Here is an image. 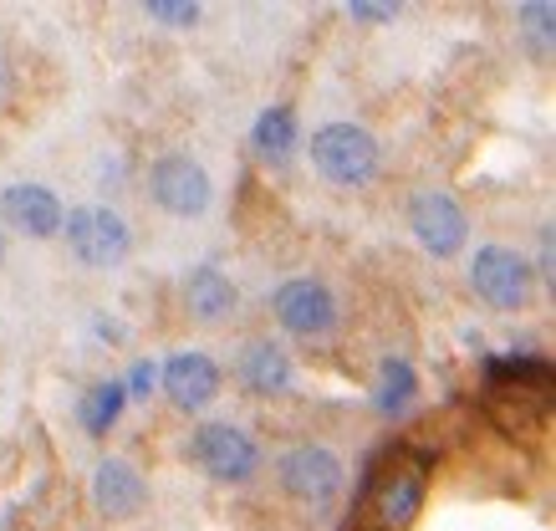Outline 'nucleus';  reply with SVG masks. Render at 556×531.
Masks as SVG:
<instances>
[{
    "instance_id": "obj_1",
    "label": "nucleus",
    "mask_w": 556,
    "mask_h": 531,
    "mask_svg": "<svg viewBox=\"0 0 556 531\" xmlns=\"http://www.w3.org/2000/svg\"><path fill=\"white\" fill-rule=\"evenodd\" d=\"M424 491H429V455L393 445V450H378L368 460L363 485H357V506L368 501L372 531H404L419 516Z\"/></svg>"
},
{
    "instance_id": "obj_2",
    "label": "nucleus",
    "mask_w": 556,
    "mask_h": 531,
    "mask_svg": "<svg viewBox=\"0 0 556 531\" xmlns=\"http://www.w3.org/2000/svg\"><path fill=\"white\" fill-rule=\"evenodd\" d=\"M312 164H317L321 179H332L342 189H357L378 174V143L357 123H327L312 138Z\"/></svg>"
},
{
    "instance_id": "obj_3",
    "label": "nucleus",
    "mask_w": 556,
    "mask_h": 531,
    "mask_svg": "<svg viewBox=\"0 0 556 531\" xmlns=\"http://www.w3.org/2000/svg\"><path fill=\"white\" fill-rule=\"evenodd\" d=\"M67 220V240H72V256L92 266V271H108V266H118L128 256V245H134V230L123 220L118 210L108 205H83L62 215Z\"/></svg>"
},
{
    "instance_id": "obj_4",
    "label": "nucleus",
    "mask_w": 556,
    "mask_h": 531,
    "mask_svg": "<svg viewBox=\"0 0 556 531\" xmlns=\"http://www.w3.org/2000/svg\"><path fill=\"white\" fill-rule=\"evenodd\" d=\"M470 281H475V292L485 296V307L521 312L536 276H531V261L516 256L510 245H485V251H475V261H470Z\"/></svg>"
},
{
    "instance_id": "obj_5",
    "label": "nucleus",
    "mask_w": 556,
    "mask_h": 531,
    "mask_svg": "<svg viewBox=\"0 0 556 531\" xmlns=\"http://www.w3.org/2000/svg\"><path fill=\"white\" fill-rule=\"evenodd\" d=\"M149 194H153V205L164 210V215H179V220L204 215L210 200H215L210 174H204L194 159H185V154H169V159H159V164H153L149 169Z\"/></svg>"
},
{
    "instance_id": "obj_6",
    "label": "nucleus",
    "mask_w": 556,
    "mask_h": 531,
    "mask_svg": "<svg viewBox=\"0 0 556 531\" xmlns=\"http://www.w3.org/2000/svg\"><path fill=\"white\" fill-rule=\"evenodd\" d=\"M408 225H414V240H419L429 256H455L459 245L470 240V215H465V205H459L455 194H444V189L414 194Z\"/></svg>"
},
{
    "instance_id": "obj_7",
    "label": "nucleus",
    "mask_w": 556,
    "mask_h": 531,
    "mask_svg": "<svg viewBox=\"0 0 556 531\" xmlns=\"http://www.w3.org/2000/svg\"><path fill=\"white\" fill-rule=\"evenodd\" d=\"M194 460L215 480H225V485H240V480L255 476L261 450H255V440L240 425H200V434H194Z\"/></svg>"
},
{
    "instance_id": "obj_8",
    "label": "nucleus",
    "mask_w": 556,
    "mask_h": 531,
    "mask_svg": "<svg viewBox=\"0 0 556 531\" xmlns=\"http://www.w3.org/2000/svg\"><path fill=\"white\" fill-rule=\"evenodd\" d=\"M270 307H276V323L296 332V338H321L327 327L338 323V302L332 292L312 281V276H296V281H281L276 296H270Z\"/></svg>"
},
{
    "instance_id": "obj_9",
    "label": "nucleus",
    "mask_w": 556,
    "mask_h": 531,
    "mask_svg": "<svg viewBox=\"0 0 556 531\" xmlns=\"http://www.w3.org/2000/svg\"><path fill=\"white\" fill-rule=\"evenodd\" d=\"M281 485H287V496L306 501V506H327L342 491V460L321 445L291 450L281 455Z\"/></svg>"
},
{
    "instance_id": "obj_10",
    "label": "nucleus",
    "mask_w": 556,
    "mask_h": 531,
    "mask_svg": "<svg viewBox=\"0 0 556 531\" xmlns=\"http://www.w3.org/2000/svg\"><path fill=\"white\" fill-rule=\"evenodd\" d=\"M0 215H5L11 230L31 240H47L62 230V205H56V194L47 185H11L0 194Z\"/></svg>"
},
{
    "instance_id": "obj_11",
    "label": "nucleus",
    "mask_w": 556,
    "mask_h": 531,
    "mask_svg": "<svg viewBox=\"0 0 556 531\" xmlns=\"http://www.w3.org/2000/svg\"><path fill=\"white\" fill-rule=\"evenodd\" d=\"M164 394L179 409H204L219 394V363L210 353H174L164 363Z\"/></svg>"
},
{
    "instance_id": "obj_12",
    "label": "nucleus",
    "mask_w": 556,
    "mask_h": 531,
    "mask_svg": "<svg viewBox=\"0 0 556 531\" xmlns=\"http://www.w3.org/2000/svg\"><path fill=\"white\" fill-rule=\"evenodd\" d=\"M92 501H98L102 516L123 521V516H138V511H143V501H149V485H143V476H138L128 460L108 455V460L98 465V476H92Z\"/></svg>"
},
{
    "instance_id": "obj_13",
    "label": "nucleus",
    "mask_w": 556,
    "mask_h": 531,
    "mask_svg": "<svg viewBox=\"0 0 556 531\" xmlns=\"http://www.w3.org/2000/svg\"><path fill=\"white\" fill-rule=\"evenodd\" d=\"M236 374H240V383L261 399H276V394H287L291 389V358L276 343H251L245 353H240Z\"/></svg>"
},
{
    "instance_id": "obj_14",
    "label": "nucleus",
    "mask_w": 556,
    "mask_h": 531,
    "mask_svg": "<svg viewBox=\"0 0 556 531\" xmlns=\"http://www.w3.org/2000/svg\"><path fill=\"white\" fill-rule=\"evenodd\" d=\"M185 302L200 323H225V317L236 312V281L225 271H215V266H200V271H189V281H185Z\"/></svg>"
},
{
    "instance_id": "obj_15",
    "label": "nucleus",
    "mask_w": 556,
    "mask_h": 531,
    "mask_svg": "<svg viewBox=\"0 0 556 531\" xmlns=\"http://www.w3.org/2000/svg\"><path fill=\"white\" fill-rule=\"evenodd\" d=\"M251 143H255V154L266 159V164H287L291 149H296V108H266L261 118H255L251 128Z\"/></svg>"
},
{
    "instance_id": "obj_16",
    "label": "nucleus",
    "mask_w": 556,
    "mask_h": 531,
    "mask_svg": "<svg viewBox=\"0 0 556 531\" xmlns=\"http://www.w3.org/2000/svg\"><path fill=\"white\" fill-rule=\"evenodd\" d=\"M414 394H419V378H414V368H408L404 358H383V368H378V414H404L408 404H414Z\"/></svg>"
},
{
    "instance_id": "obj_17",
    "label": "nucleus",
    "mask_w": 556,
    "mask_h": 531,
    "mask_svg": "<svg viewBox=\"0 0 556 531\" xmlns=\"http://www.w3.org/2000/svg\"><path fill=\"white\" fill-rule=\"evenodd\" d=\"M123 404H128V383H118V378L98 383V389L83 399V409H77L83 414V425H87V434H102V429L123 414Z\"/></svg>"
},
{
    "instance_id": "obj_18",
    "label": "nucleus",
    "mask_w": 556,
    "mask_h": 531,
    "mask_svg": "<svg viewBox=\"0 0 556 531\" xmlns=\"http://www.w3.org/2000/svg\"><path fill=\"white\" fill-rule=\"evenodd\" d=\"M149 11V21H159V26H174V31H185V26H200V5H189V0H149L143 5Z\"/></svg>"
},
{
    "instance_id": "obj_19",
    "label": "nucleus",
    "mask_w": 556,
    "mask_h": 531,
    "mask_svg": "<svg viewBox=\"0 0 556 531\" xmlns=\"http://www.w3.org/2000/svg\"><path fill=\"white\" fill-rule=\"evenodd\" d=\"M521 21H531V31H536L541 47L552 41V21H556V11L546 5V0H536V5H521Z\"/></svg>"
},
{
    "instance_id": "obj_20",
    "label": "nucleus",
    "mask_w": 556,
    "mask_h": 531,
    "mask_svg": "<svg viewBox=\"0 0 556 531\" xmlns=\"http://www.w3.org/2000/svg\"><path fill=\"white\" fill-rule=\"evenodd\" d=\"M348 16H353V21H393V16H399V5H372V0H353V5H348Z\"/></svg>"
},
{
    "instance_id": "obj_21",
    "label": "nucleus",
    "mask_w": 556,
    "mask_h": 531,
    "mask_svg": "<svg viewBox=\"0 0 556 531\" xmlns=\"http://www.w3.org/2000/svg\"><path fill=\"white\" fill-rule=\"evenodd\" d=\"M149 383H153V368H149V363H143V368H138V374H134V389H138V394H143Z\"/></svg>"
},
{
    "instance_id": "obj_22",
    "label": "nucleus",
    "mask_w": 556,
    "mask_h": 531,
    "mask_svg": "<svg viewBox=\"0 0 556 531\" xmlns=\"http://www.w3.org/2000/svg\"><path fill=\"white\" fill-rule=\"evenodd\" d=\"M0 256H5V240H0Z\"/></svg>"
}]
</instances>
